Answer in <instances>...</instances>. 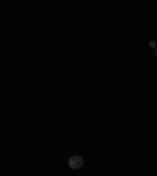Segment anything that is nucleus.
I'll return each instance as SVG.
<instances>
[{
    "mask_svg": "<svg viewBox=\"0 0 157 176\" xmlns=\"http://www.w3.org/2000/svg\"><path fill=\"white\" fill-rule=\"evenodd\" d=\"M83 164H85V161H83L82 156H71L68 159V165H69L71 170H78Z\"/></svg>",
    "mask_w": 157,
    "mask_h": 176,
    "instance_id": "nucleus-1",
    "label": "nucleus"
},
{
    "mask_svg": "<svg viewBox=\"0 0 157 176\" xmlns=\"http://www.w3.org/2000/svg\"><path fill=\"white\" fill-rule=\"evenodd\" d=\"M149 47H152V49H154V47H155V43H154V41H151V43H149Z\"/></svg>",
    "mask_w": 157,
    "mask_h": 176,
    "instance_id": "nucleus-2",
    "label": "nucleus"
},
{
    "mask_svg": "<svg viewBox=\"0 0 157 176\" xmlns=\"http://www.w3.org/2000/svg\"><path fill=\"white\" fill-rule=\"evenodd\" d=\"M155 57H157V49H155Z\"/></svg>",
    "mask_w": 157,
    "mask_h": 176,
    "instance_id": "nucleus-3",
    "label": "nucleus"
}]
</instances>
